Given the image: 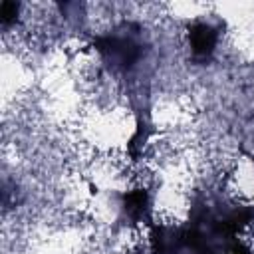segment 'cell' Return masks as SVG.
<instances>
[{
  "instance_id": "cell-1",
  "label": "cell",
  "mask_w": 254,
  "mask_h": 254,
  "mask_svg": "<svg viewBox=\"0 0 254 254\" xmlns=\"http://www.w3.org/2000/svg\"><path fill=\"white\" fill-rule=\"evenodd\" d=\"M91 48L97 52L103 67L127 85L133 113H147L153 65V42L147 28L137 20H121L107 32L93 36Z\"/></svg>"
},
{
  "instance_id": "cell-2",
  "label": "cell",
  "mask_w": 254,
  "mask_h": 254,
  "mask_svg": "<svg viewBox=\"0 0 254 254\" xmlns=\"http://www.w3.org/2000/svg\"><path fill=\"white\" fill-rule=\"evenodd\" d=\"M187 222L192 224L218 254H228L238 234L254 222V206L196 190L190 198Z\"/></svg>"
},
{
  "instance_id": "cell-3",
  "label": "cell",
  "mask_w": 254,
  "mask_h": 254,
  "mask_svg": "<svg viewBox=\"0 0 254 254\" xmlns=\"http://www.w3.org/2000/svg\"><path fill=\"white\" fill-rule=\"evenodd\" d=\"M151 254H218L189 222L151 224Z\"/></svg>"
},
{
  "instance_id": "cell-4",
  "label": "cell",
  "mask_w": 254,
  "mask_h": 254,
  "mask_svg": "<svg viewBox=\"0 0 254 254\" xmlns=\"http://www.w3.org/2000/svg\"><path fill=\"white\" fill-rule=\"evenodd\" d=\"M220 40V26L208 20H192L187 26V48L190 60L198 65L212 62L216 46Z\"/></svg>"
},
{
  "instance_id": "cell-5",
  "label": "cell",
  "mask_w": 254,
  "mask_h": 254,
  "mask_svg": "<svg viewBox=\"0 0 254 254\" xmlns=\"http://www.w3.org/2000/svg\"><path fill=\"white\" fill-rule=\"evenodd\" d=\"M119 222L127 226L153 224V194L149 189H133L119 194Z\"/></svg>"
},
{
  "instance_id": "cell-6",
  "label": "cell",
  "mask_w": 254,
  "mask_h": 254,
  "mask_svg": "<svg viewBox=\"0 0 254 254\" xmlns=\"http://www.w3.org/2000/svg\"><path fill=\"white\" fill-rule=\"evenodd\" d=\"M20 10L22 4L16 0H2L0 4V24L4 30H8L10 26H14L20 20Z\"/></svg>"
},
{
  "instance_id": "cell-7",
  "label": "cell",
  "mask_w": 254,
  "mask_h": 254,
  "mask_svg": "<svg viewBox=\"0 0 254 254\" xmlns=\"http://www.w3.org/2000/svg\"><path fill=\"white\" fill-rule=\"evenodd\" d=\"M228 254H254V252H252V248H250V246H246V244L238 238V240L232 244V248L228 250Z\"/></svg>"
},
{
  "instance_id": "cell-8",
  "label": "cell",
  "mask_w": 254,
  "mask_h": 254,
  "mask_svg": "<svg viewBox=\"0 0 254 254\" xmlns=\"http://www.w3.org/2000/svg\"><path fill=\"white\" fill-rule=\"evenodd\" d=\"M252 165H254V157H252Z\"/></svg>"
}]
</instances>
